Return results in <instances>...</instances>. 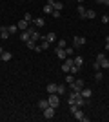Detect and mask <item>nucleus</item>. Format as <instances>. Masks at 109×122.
I'll list each match as a JSON object with an SVG mask.
<instances>
[{
	"instance_id": "obj_1",
	"label": "nucleus",
	"mask_w": 109,
	"mask_h": 122,
	"mask_svg": "<svg viewBox=\"0 0 109 122\" xmlns=\"http://www.w3.org/2000/svg\"><path fill=\"white\" fill-rule=\"evenodd\" d=\"M96 60H98V64H100V67H102V69H107V67H109V58L104 55V53H98Z\"/></svg>"
},
{
	"instance_id": "obj_2",
	"label": "nucleus",
	"mask_w": 109,
	"mask_h": 122,
	"mask_svg": "<svg viewBox=\"0 0 109 122\" xmlns=\"http://www.w3.org/2000/svg\"><path fill=\"white\" fill-rule=\"evenodd\" d=\"M47 100H49V106H53V107H55V109H57V107L60 106V97H58L57 93H51Z\"/></svg>"
},
{
	"instance_id": "obj_3",
	"label": "nucleus",
	"mask_w": 109,
	"mask_h": 122,
	"mask_svg": "<svg viewBox=\"0 0 109 122\" xmlns=\"http://www.w3.org/2000/svg\"><path fill=\"white\" fill-rule=\"evenodd\" d=\"M75 64V58H71V56H67L66 60H64V64H62V71L64 73H69V69H71V66Z\"/></svg>"
},
{
	"instance_id": "obj_4",
	"label": "nucleus",
	"mask_w": 109,
	"mask_h": 122,
	"mask_svg": "<svg viewBox=\"0 0 109 122\" xmlns=\"http://www.w3.org/2000/svg\"><path fill=\"white\" fill-rule=\"evenodd\" d=\"M69 87H71V91H82L84 80H75L73 84H69Z\"/></svg>"
},
{
	"instance_id": "obj_5",
	"label": "nucleus",
	"mask_w": 109,
	"mask_h": 122,
	"mask_svg": "<svg viewBox=\"0 0 109 122\" xmlns=\"http://www.w3.org/2000/svg\"><path fill=\"white\" fill-rule=\"evenodd\" d=\"M53 117H55V107H53V106H47L46 109H44V118L51 120Z\"/></svg>"
},
{
	"instance_id": "obj_6",
	"label": "nucleus",
	"mask_w": 109,
	"mask_h": 122,
	"mask_svg": "<svg viewBox=\"0 0 109 122\" xmlns=\"http://www.w3.org/2000/svg\"><path fill=\"white\" fill-rule=\"evenodd\" d=\"M49 46H51V44H49V42L46 40V36H44V38H40V46H36V47H35V51H44V49H49Z\"/></svg>"
},
{
	"instance_id": "obj_7",
	"label": "nucleus",
	"mask_w": 109,
	"mask_h": 122,
	"mask_svg": "<svg viewBox=\"0 0 109 122\" xmlns=\"http://www.w3.org/2000/svg\"><path fill=\"white\" fill-rule=\"evenodd\" d=\"M73 115H75V118H76V120H80V122H89V118H87V117H84L82 107H80V109H76V111L73 113Z\"/></svg>"
},
{
	"instance_id": "obj_8",
	"label": "nucleus",
	"mask_w": 109,
	"mask_h": 122,
	"mask_svg": "<svg viewBox=\"0 0 109 122\" xmlns=\"http://www.w3.org/2000/svg\"><path fill=\"white\" fill-rule=\"evenodd\" d=\"M85 44V38L84 36H75L73 38V47H82Z\"/></svg>"
},
{
	"instance_id": "obj_9",
	"label": "nucleus",
	"mask_w": 109,
	"mask_h": 122,
	"mask_svg": "<svg viewBox=\"0 0 109 122\" xmlns=\"http://www.w3.org/2000/svg\"><path fill=\"white\" fill-rule=\"evenodd\" d=\"M9 29H7V27H5V25H2V27H0V38H2V40H7V38H9Z\"/></svg>"
},
{
	"instance_id": "obj_10",
	"label": "nucleus",
	"mask_w": 109,
	"mask_h": 122,
	"mask_svg": "<svg viewBox=\"0 0 109 122\" xmlns=\"http://www.w3.org/2000/svg\"><path fill=\"white\" fill-rule=\"evenodd\" d=\"M31 24L35 25V27H44V25H46V20H44L42 16H38V18H33Z\"/></svg>"
},
{
	"instance_id": "obj_11",
	"label": "nucleus",
	"mask_w": 109,
	"mask_h": 122,
	"mask_svg": "<svg viewBox=\"0 0 109 122\" xmlns=\"http://www.w3.org/2000/svg\"><path fill=\"white\" fill-rule=\"evenodd\" d=\"M29 25H31V24H29V22L22 18V20H18V24H16V27H18V29H20V31H26L27 27H29Z\"/></svg>"
},
{
	"instance_id": "obj_12",
	"label": "nucleus",
	"mask_w": 109,
	"mask_h": 122,
	"mask_svg": "<svg viewBox=\"0 0 109 122\" xmlns=\"http://www.w3.org/2000/svg\"><path fill=\"white\" fill-rule=\"evenodd\" d=\"M80 95H82V97L85 98V100H87V98H91V97H93V91H91L89 87H82V91H80Z\"/></svg>"
},
{
	"instance_id": "obj_13",
	"label": "nucleus",
	"mask_w": 109,
	"mask_h": 122,
	"mask_svg": "<svg viewBox=\"0 0 109 122\" xmlns=\"http://www.w3.org/2000/svg\"><path fill=\"white\" fill-rule=\"evenodd\" d=\"M44 13L46 15H51L53 13V0H47V4L44 5Z\"/></svg>"
},
{
	"instance_id": "obj_14",
	"label": "nucleus",
	"mask_w": 109,
	"mask_h": 122,
	"mask_svg": "<svg viewBox=\"0 0 109 122\" xmlns=\"http://www.w3.org/2000/svg\"><path fill=\"white\" fill-rule=\"evenodd\" d=\"M29 38H31V33H29V31H22V33H20V40H24V42H27V40H29Z\"/></svg>"
},
{
	"instance_id": "obj_15",
	"label": "nucleus",
	"mask_w": 109,
	"mask_h": 122,
	"mask_svg": "<svg viewBox=\"0 0 109 122\" xmlns=\"http://www.w3.org/2000/svg\"><path fill=\"white\" fill-rule=\"evenodd\" d=\"M11 58H13L11 51H4V53H2V62H9Z\"/></svg>"
},
{
	"instance_id": "obj_16",
	"label": "nucleus",
	"mask_w": 109,
	"mask_h": 122,
	"mask_svg": "<svg viewBox=\"0 0 109 122\" xmlns=\"http://www.w3.org/2000/svg\"><path fill=\"white\" fill-rule=\"evenodd\" d=\"M66 91H67V89H66V86H64V84H57V95H58V97H60V95H64Z\"/></svg>"
},
{
	"instance_id": "obj_17",
	"label": "nucleus",
	"mask_w": 109,
	"mask_h": 122,
	"mask_svg": "<svg viewBox=\"0 0 109 122\" xmlns=\"http://www.w3.org/2000/svg\"><path fill=\"white\" fill-rule=\"evenodd\" d=\"M53 9L62 11V9H64V4H62V2H58V0H53Z\"/></svg>"
},
{
	"instance_id": "obj_18",
	"label": "nucleus",
	"mask_w": 109,
	"mask_h": 122,
	"mask_svg": "<svg viewBox=\"0 0 109 122\" xmlns=\"http://www.w3.org/2000/svg\"><path fill=\"white\" fill-rule=\"evenodd\" d=\"M57 56H58V58H64V60H66V58H67V55H66V49H60V47H57Z\"/></svg>"
},
{
	"instance_id": "obj_19",
	"label": "nucleus",
	"mask_w": 109,
	"mask_h": 122,
	"mask_svg": "<svg viewBox=\"0 0 109 122\" xmlns=\"http://www.w3.org/2000/svg\"><path fill=\"white\" fill-rule=\"evenodd\" d=\"M46 89H47V93H49V95H51V93H57V84H47Z\"/></svg>"
},
{
	"instance_id": "obj_20",
	"label": "nucleus",
	"mask_w": 109,
	"mask_h": 122,
	"mask_svg": "<svg viewBox=\"0 0 109 122\" xmlns=\"http://www.w3.org/2000/svg\"><path fill=\"white\" fill-rule=\"evenodd\" d=\"M46 40L49 42V44H53V42L57 40V36H55V33H47V35H46Z\"/></svg>"
},
{
	"instance_id": "obj_21",
	"label": "nucleus",
	"mask_w": 109,
	"mask_h": 122,
	"mask_svg": "<svg viewBox=\"0 0 109 122\" xmlns=\"http://www.w3.org/2000/svg\"><path fill=\"white\" fill-rule=\"evenodd\" d=\"M85 11H87V9H85V7H84V5H82V4L78 5V15L82 16V18H85Z\"/></svg>"
},
{
	"instance_id": "obj_22",
	"label": "nucleus",
	"mask_w": 109,
	"mask_h": 122,
	"mask_svg": "<svg viewBox=\"0 0 109 122\" xmlns=\"http://www.w3.org/2000/svg\"><path fill=\"white\" fill-rule=\"evenodd\" d=\"M95 16H96V13H95L93 9H87V11H85V18H89V20H91V18H95Z\"/></svg>"
},
{
	"instance_id": "obj_23",
	"label": "nucleus",
	"mask_w": 109,
	"mask_h": 122,
	"mask_svg": "<svg viewBox=\"0 0 109 122\" xmlns=\"http://www.w3.org/2000/svg\"><path fill=\"white\" fill-rule=\"evenodd\" d=\"M31 38H33V40H35V42H38V40H40V38H42V36H40V33H38V31H33V33H31Z\"/></svg>"
},
{
	"instance_id": "obj_24",
	"label": "nucleus",
	"mask_w": 109,
	"mask_h": 122,
	"mask_svg": "<svg viewBox=\"0 0 109 122\" xmlns=\"http://www.w3.org/2000/svg\"><path fill=\"white\" fill-rule=\"evenodd\" d=\"M47 106H49V100H40V102H38V107H40L42 111H44Z\"/></svg>"
},
{
	"instance_id": "obj_25",
	"label": "nucleus",
	"mask_w": 109,
	"mask_h": 122,
	"mask_svg": "<svg viewBox=\"0 0 109 122\" xmlns=\"http://www.w3.org/2000/svg\"><path fill=\"white\" fill-rule=\"evenodd\" d=\"M66 55H67V56H73V55H75V47H73V46H67V47H66Z\"/></svg>"
},
{
	"instance_id": "obj_26",
	"label": "nucleus",
	"mask_w": 109,
	"mask_h": 122,
	"mask_svg": "<svg viewBox=\"0 0 109 122\" xmlns=\"http://www.w3.org/2000/svg\"><path fill=\"white\" fill-rule=\"evenodd\" d=\"M82 64H84V58H82V56H75V66L82 67Z\"/></svg>"
},
{
	"instance_id": "obj_27",
	"label": "nucleus",
	"mask_w": 109,
	"mask_h": 122,
	"mask_svg": "<svg viewBox=\"0 0 109 122\" xmlns=\"http://www.w3.org/2000/svg\"><path fill=\"white\" fill-rule=\"evenodd\" d=\"M26 44H27V47H29V49H35V47H36V42L33 40V38H29V40H27Z\"/></svg>"
},
{
	"instance_id": "obj_28",
	"label": "nucleus",
	"mask_w": 109,
	"mask_h": 122,
	"mask_svg": "<svg viewBox=\"0 0 109 122\" xmlns=\"http://www.w3.org/2000/svg\"><path fill=\"white\" fill-rule=\"evenodd\" d=\"M57 47H60V49H66V47H67V42H66V40H58Z\"/></svg>"
},
{
	"instance_id": "obj_29",
	"label": "nucleus",
	"mask_w": 109,
	"mask_h": 122,
	"mask_svg": "<svg viewBox=\"0 0 109 122\" xmlns=\"http://www.w3.org/2000/svg\"><path fill=\"white\" fill-rule=\"evenodd\" d=\"M73 82H75V76H73L71 73H69V75L66 76V84H73Z\"/></svg>"
},
{
	"instance_id": "obj_30",
	"label": "nucleus",
	"mask_w": 109,
	"mask_h": 122,
	"mask_svg": "<svg viewBox=\"0 0 109 122\" xmlns=\"http://www.w3.org/2000/svg\"><path fill=\"white\" fill-rule=\"evenodd\" d=\"M76 109H80V107H78L76 104H69V113H75Z\"/></svg>"
},
{
	"instance_id": "obj_31",
	"label": "nucleus",
	"mask_w": 109,
	"mask_h": 122,
	"mask_svg": "<svg viewBox=\"0 0 109 122\" xmlns=\"http://www.w3.org/2000/svg\"><path fill=\"white\" fill-rule=\"evenodd\" d=\"M78 69H80V67L73 64V66H71V69H69V73H71V75H75V73H78Z\"/></svg>"
},
{
	"instance_id": "obj_32",
	"label": "nucleus",
	"mask_w": 109,
	"mask_h": 122,
	"mask_svg": "<svg viewBox=\"0 0 109 122\" xmlns=\"http://www.w3.org/2000/svg\"><path fill=\"white\" fill-rule=\"evenodd\" d=\"M53 16H55V18H60V16H62V11H57V9H53V13H51Z\"/></svg>"
},
{
	"instance_id": "obj_33",
	"label": "nucleus",
	"mask_w": 109,
	"mask_h": 122,
	"mask_svg": "<svg viewBox=\"0 0 109 122\" xmlns=\"http://www.w3.org/2000/svg\"><path fill=\"white\" fill-rule=\"evenodd\" d=\"M24 20H27L29 24H31V22H33V16L29 15V13H26V15H24Z\"/></svg>"
},
{
	"instance_id": "obj_34",
	"label": "nucleus",
	"mask_w": 109,
	"mask_h": 122,
	"mask_svg": "<svg viewBox=\"0 0 109 122\" xmlns=\"http://www.w3.org/2000/svg\"><path fill=\"white\" fill-rule=\"evenodd\" d=\"M102 76H104V75H102V73H100V69H98V71H96V73H95V78H96V80H102Z\"/></svg>"
},
{
	"instance_id": "obj_35",
	"label": "nucleus",
	"mask_w": 109,
	"mask_h": 122,
	"mask_svg": "<svg viewBox=\"0 0 109 122\" xmlns=\"http://www.w3.org/2000/svg\"><path fill=\"white\" fill-rule=\"evenodd\" d=\"M7 29H9V33L13 35V33H16V31H18V27H16V25H11V27H7Z\"/></svg>"
},
{
	"instance_id": "obj_36",
	"label": "nucleus",
	"mask_w": 109,
	"mask_h": 122,
	"mask_svg": "<svg viewBox=\"0 0 109 122\" xmlns=\"http://www.w3.org/2000/svg\"><path fill=\"white\" fill-rule=\"evenodd\" d=\"M102 22H104V24H109V16L107 15H102Z\"/></svg>"
},
{
	"instance_id": "obj_37",
	"label": "nucleus",
	"mask_w": 109,
	"mask_h": 122,
	"mask_svg": "<svg viewBox=\"0 0 109 122\" xmlns=\"http://www.w3.org/2000/svg\"><path fill=\"white\" fill-rule=\"evenodd\" d=\"M93 67H95V69H96V71H98V69H102V67H100V64H98V60H95V64H93Z\"/></svg>"
},
{
	"instance_id": "obj_38",
	"label": "nucleus",
	"mask_w": 109,
	"mask_h": 122,
	"mask_svg": "<svg viewBox=\"0 0 109 122\" xmlns=\"http://www.w3.org/2000/svg\"><path fill=\"white\" fill-rule=\"evenodd\" d=\"M96 2H100V4H104V5H109V0H96Z\"/></svg>"
},
{
	"instance_id": "obj_39",
	"label": "nucleus",
	"mask_w": 109,
	"mask_h": 122,
	"mask_svg": "<svg viewBox=\"0 0 109 122\" xmlns=\"http://www.w3.org/2000/svg\"><path fill=\"white\" fill-rule=\"evenodd\" d=\"M105 49L109 51V36H107V38H105Z\"/></svg>"
},
{
	"instance_id": "obj_40",
	"label": "nucleus",
	"mask_w": 109,
	"mask_h": 122,
	"mask_svg": "<svg viewBox=\"0 0 109 122\" xmlns=\"http://www.w3.org/2000/svg\"><path fill=\"white\" fill-rule=\"evenodd\" d=\"M2 53H4V49H2V46H0V55H2Z\"/></svg>"
},
{
	"instance_id": "obj_41",
	"label": "nucleus",
	"mask_w": 109,
	"mask_h": 122,
	"mask_svg": "<svg viewBox=\"0 0 109 122\" xmlns=\"http://www.w3.org/2000/svg\"><path fill=\"white\" fill-rule=\"evenodd\" d=\"M0 62H2V55H0Z\"/></svg>"
},
{
	"instance_id": "obj_42",
	"label": "nucleus",
	"mask_w": 109,
	"mask_h": 122,
	"mask_svg": "<svg viewBox=\"0 0 109 122\" xmlns=\"http://www.w3.org/2000/svg\"><path fill=\"white\" fill-rule=\"evenodd\" d=\"M27 2H31V0H27Z\"/></svg>"
},
{
	"instance_id": "obj_43",
	"label": "nucleus",
	"mask_w": 109,
	"mask_h": 122,
	"mask_svg": "<svg viewBox=\"0 0 109 122\" xmlns=\"http://www.w3.org/2000/svg\"><path fill=\"white\" fill-rule=\"evenodd\" d=\"M75 2H78V0H75Z\"/></svg>"
},
{
	"instance_id": "obj_44",
	"label": "nucleus",
	"mask_w": 109,
	"mask_h": 122,
	"mask_svg": "<svg viewBox=\"0 0 109 122\" xmlns=\"http://www.w3.org/2000/svg\"><path fill=\"white\" fill-rule=\"evenodd\" d=\"M107 87H109V86H107Z\"/></svg>"
}]
</instances>
